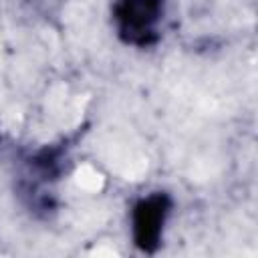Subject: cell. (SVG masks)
I'll return each mask as SVG.
<instances>
[{
	"mask_svg": "<svg viewBox=\"0 0 258 258\" xmlns=\"http://www.w3.org/2000/svg\"><path fill=\"white\" fill-rule=\"evenodd\" d=\"M121 32L127 40L145 44L161 14V0H119L115 8Z\"/></svg>",
	"mask_w": 258,
	"mask_h": 258,
	"instance_id": "1",
	"label": "cell"
},
{
	"mask_svg": "<svg viewBox=\"0 0 258 258\" xmlns=\"http://www.w3.org/2000/svg\"><path fill=\"white\" fill-rule=\"evenodd\" d=\"M167 210L169 204L165 196H151L135 206L133 232H135V242L143 250H151L153 246H157Z\"/></svg>",
	"mask_w": 258,
	"mask_h": 258,
	"instance_id": "2",
	"label": "cell"
}]
</instances>
